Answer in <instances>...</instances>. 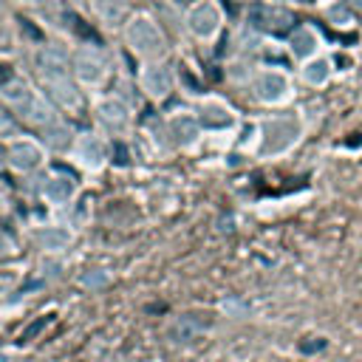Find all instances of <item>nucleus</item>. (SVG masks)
Masks as SVG:
<instances>
[{"label":"nucleus","mask_w":362,"mask_h":362,"mask_svg":"<svg viewBox=\"0 0 362 362\" xmlns=\"http://www.w3.org/2000/svg\"><path fill=\"white\" fill-rule=\"evenodd\" d=\"M173 133L178 136V141H192L195 139V133H198V124H195V119H189V116H184V119H175L173 122Z\"/></svg>","instance_id":"nucleus-13"},{"label":"nucleus","mask_w":362,"mask_h":362,"mask_svg":"<svg viewBox=\"0 0 362 362\" xmlns=\"http://www.w3.org/2000/svg\"><path fill=\"white\" fill-rule=\"evenodd\" d=\"M124 40H127L130 51H136L139 57H161L164 48H167L158 23L153 17H147V14H136V17L127 20Z\"/></svg>","instance_id":"nucleus-1"},{"label":"nucleus","mask_w":362,"mask_h":362,"mask_svg":"<svg viewBox=\"0 0 362 362\" xmlns=\"http://www.w3.org/2000/svg\"><path fill=\"white\" fill-rule=\"evenodd\" d=\"M201 113H204V116H201V122H204L206 127H226V124L232 122V116H229V113H223L221 107H204Z\"/></svg>","instance_id":"nucleus-14"},{"label":"nucleus","mask_w":362,"mask_h":362,"mask_svg":"<svg viewBox=\"0 0 362 362\" xmlns=\"http://www.w3.org/2000/svg\"><path fill=\"white\" fill-rule=\"evenodd\" d=\"M249 17H252V25H257V28H263V31H286L291 23H294V17H291V11H286V8H280V6H255L252 11H249Z\"/></svg>","instance_id":"nucleus-4"},{"label":"nucleus","mask_w":362,"mask_h":362,"mask_svg":"<svg viewBox=\"0 0 362 362\" xmlns=\"http://www.w3.org/2000/svg\"><path fill=\"white\" fill-rule=\"evenodd\" d=\"M82 150H85V161H90V164H99L102 156H105V150H102V144H99L96 139H88V141L82 144Z\"/></svg>","instance_id":"nucleus-15"},{"label":"nucleus","mask_w":362,"mask_h":362,"mask_svg":"<svg viewBox=\"0 0 362 362\" xmlns=\"http://www.w3.org/2000/svg\"><path fill=\"white\" fill-rule=\"evenodd\" d=\"M354 6H362V0H354Z\"/></svg>","instance_id":"nucleus-18"},{"label":"nucleus","mask_w":362,"mask_h":362,"mask_svg":"<svg viewBox=\"0 0 362 362\" xmlns=\"http://www.w3.org/2000/svg\"><path fill=\"white\" fill-rule=\"evenodd\" d=\"M294 139H297V124L288 122V119H277V122L266 124V144H263V150L266 153H280Z\"/></svg>","instance_id":"nucleus-6"},{"label":"nucleus","mask_w":362,"mask_h":362,"mask_svg":"<svg viewBox=\"0 0 362 362\" xmlns=\"http://www.w3.org/2000/svg\"><path fill=\"white\" fill-rule=\"evenodd\" d=\"M65 240H68V235H65V232H48V235H42V243H48L51 249H59Z\"/></svg>","instance_id":"nucleus-16"},{"label":"nucleus","mask_w":362,"mask_h":362,"mask_svg":"<svg viewBox=\"0 0 362 362\" xmlns=\"http://www.w3.org/2000/svg\"><path fill=\"white\" fill-rule=\"evenodd\" d=\"M141 85L153 96H167L173 90V71L164 62H153V65H147L141 71Z\"/></svg>","instance_id":"nucleus-7"},{"label":"nucleus","mask_w":362,"mask_h":362,"mask_svg":"<svg viewBox=\"0 0 362 362\" xmlns=\"http://www.w3.org/2000/svg\"><path fill=\"white\" fill-rule=\"evenodd\" d=\"M37 68H40V76H42L45 82L59 79V76H68V57H65L62 48L45 45V48L37 54Z\"/></svg>","instance_id":"nucleus-5"},{"label":"nucleus","mask_w":362,"mask_h":362,"mask_svg":"<svg viewBox=\"0 0 362 362\" xmlns=\"http://www.w3.org/2000/svg\"><path fill=\"white\" fill-rule=\"evenodd\" d=\"M37 161H40V150H37L34 144L20 141V144L11 147V164H14V167H20V170H31Z\"/></svg>","instance_id":"nucleus-11"},{"label":"nucleus","mask_w":362,"mask_h":362,"mask_svg":"<svg viewBox=\"0 0 362 362\" xmlns=\"http://www.w3.org/2000/svg\"><path fill=\"white\" fill-rule=\"evenodd\" d=\"M184 25L192 37L212 40L223 25V11L215 0H195L184 14Z\"/></svg>","instance_id":"nucleus-2"},{"label":"nucleus","mask_w":362,"mask_h":362,"mask_svg":"<svg viewBox=\"0 0 362 362\" xmlns=\"http://www.w3.org/2000/svg\"><path fill=\"white\" fill-rule=\"evenodd\" d=\"M71 68H74V74H76L82 82H99V79L105 76V57H102L99 48L82 45V48L74 54Z\"/></svg>","instance_id":"nucleus-3"},{"label":"nucleus","mask_w":362,"mask_h":362,"mask_svg":"<svg viewBox=\"0 0 362 362\" xmlns=\"http://www.w3.org/2000/svg\"><path fill=\"white\" fill-rule=\"evenodd\" d=\"M255 90H257V96H260L263 102H277V99H283V93L288 90V79H286L280 71H263V74H257V79H255Z\"/></svg>","instance_id":"nucleus-8"},{"label":"nucleus","mask_w":362,"mask_h":362,"mask_svg":"<svg viewBox=\"0 0 362 362\" xmlns=\"http://www.w3.org/2000/svg\"><path fill=\"white\" fill-rule=\"evenodd\" d=\"M303 76H305L308 85H322L331 76V62L325 57H311L303 68Z\"/></svg>","instance_id":"nucleus-10"},{"label":"nucleus","mask_w":362,"mask_h":362,"mask_svg":"<svg viewBox=\"0 0 362 362\" xmlns=\"http://www.w3.org/2000/svg\"><path fill=\"white\" fill-rule=\"evenodd\" d=\"M288 45H291V54L294 57H314L317 54V45H320V34L311 28V25H297L288 37Z\"/></svg>","instance_id":"nucleus-9"},{"label":"nucleus","mask_w":362,"mask_h":362,"mask_svg":"<svg viewBox=\"0 0 362 362\" xmlns=\"http://www.w3.org/2000/svg\"><path fill=\"white\" fill-rule=\"evenodd\" d=\"M71 192H74V187H71L68 178H54V181H48V187H45V195H48L51 201H68Z\"/></svg>","instance_id":"nucleus-12"},{"label":"nucleus","mask_w":362,"mask_h":362,"mask_svg":"<svg viewBox=\"0 0 362 362\" xmlns=\"http://www.w3.org/2000/svg\"><path fill=\"white\" fill-rule=\"evenodd\" d=\"M59 136H65V130H62V127H54V130H51V139H48V141H51L54 147H59V144L65 141V139H59Z\"/></svg>","instance_id":"nucleus-17"}]
</instances>
